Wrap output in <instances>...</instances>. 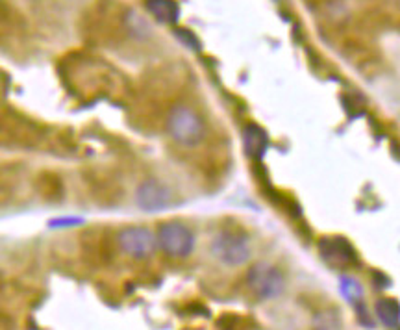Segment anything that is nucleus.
I'll return each instance as SVG.
<instances>
[{
    "mask_svg": "<svg viewBox=\"0 0 400 330\" xmlns=\"http://www.w3.org/2000/svg\"><path fill=\"white\" fill-rule=\"evenodd\" d=\"M247 284L259 299H276L282 295L283 288H286V278L278 267L271 266L267 262H259L250 267L249 275H247Z\"/></svg>",
    "mask_w": 400,
    "mask_h": 330,
    "instance_id": "f257e3e1",
    "label": "nucleus"
},
{
    "mask_svg": "<svg viewBox=\"0 0 400 330\" xmlns=\"http://www.w3.org/2000/svg\"><path fill=\"white\" fill-rule=\"evenodd\" d=\"M169 132L175 141L186 147H193L204 136V125L191 108L176 106L169 115Z\"/></svg>",
    "mask_w": 400,
    "mask_h": 330,
    "instance_id": "f03ea898",
    "label": "nucleus"
},
{
    "mask_svg": "<svg viewBox=\"0 0 400 330\" xmlns=\"http://www.w3.org/2000/svg\"><path fill=\"white\" fill-rule=\"evenodd\" d=\"M158 245L163 249V253L175 258L189 256L195 247V236L182 223H163L158 229Z\"/></svg>",
    "mask_w": 400,
    "mask_h": 330,
    "instance_id": "7ed1b4c3",
    "label": "nucleus"
},
{
    "mask_svg": "<svg viewBox=\"0 0 400 330\" xmlns=\"http://www.w3.org/2000/svg\"><path fill=\"white\" fill-rule=\"evenodd\" d=\"M211 251H213L215 258H219L220 262L232 267L243 266L250 256L247 238L243 234L230 232V230H225V232L215 236L213 243H211Z\"/></svg>",
    "mask_w": 400,
    "mask_h": 330,
    "instance_id": "20e7f679",
    "label": "nucleus"
},
{
    "mask_svg": "<svg viewBox=\"0 0 400 330\" xmlns=\"http://www.w3.org/2000/svg\"><path fill=\"white\" fill-rule=\"evenodd\" d=\"M319 254L334 269H347L358 263L356 249L343 236H327L319 241Z\"/></svg>",
    "mask_w": 400,
    "mask_h": 330,
    "instance_id": "39448f33",
    "label": "nucleus"
},
{
    "mask_svg": "<svg viewBox=\"0 0 400 330\" xmlns=\"http://www.w3.org/2000/svg\"><path fill=\"white\" fill-rule=\"evenodd\" d=\"M156 236L145 227H128L119 234V245L122 251L137 260L151 256L156 249Z\"/></svg>",
    "mask_w": 400,
    "mask_h": 330,
    "instance_id": "423d86ee",
    "label": "nucleus"
},
{
    "mask_svg": "<svg viewBox=\"0 0 400 330\" xmlns=\"http://www.w3.org/2000/svg\"><path fill=\"white\" fill-rule=\"evenodd\" d=\"M171 190L156 180H145L137 190V204L145 212H161L171 204Z\"/></svg>",
    "mask_w": 400,
    "mask_h": 330,
    "instance_id": "0eeeda50",
    "label": "nucleus"
},
{
    "mask_svg": "<svg viewBox=\"0 0 400 330\" xmlns=\"http://www.w3.org/2000/svg\"><path fill=\"white\" fill-rule=\"evenodd\" d=\"M243 145L245 152H247L252 160H261L269 149L267 132L261 127H258V125L250 123L243 130Z\"/></svg>",
    "mask_w": 400,
    "mask_h": 330,
    "instance_id": "6e6552de",
    "label": "nucleus"
},
{
    "mask_svg": "<svg viewBox=\"0 0 400 330\" xmlns=\"http://www.w3.org/2000/svg\"><path fill=\"white\" fill-rule=\"evenodd\" d=\"M376 317L387 329H396L400 325V302L393 297H382L375 305Z\"/></svg>",
    "mask_w": 400,
    "mask_h": 330,
    "instance_id": "1a4fd4ad",
    "label": "nucleus"
},
{
    "mask_svg": "<svg viewBox=\"0 0 400 330\" xmlns=\"http://www.w3.org/2000/svg\"><path fill=\"white\" fill-rule=\"evenodd\" d=\"M148 11H151L161 23H176L180 17V6L176 0H148Z\"/></svg>",
    "mask_w": 400,
    "mask_h": 330,
    "instance_id": "9d476101",
    "label": "nucleus"
},
{
    "mask_svg": "<svg viewBox=\"0 0 400 330\" xmlns=\"http://www.w3.org/2000/svg\"><path fill=\"white\" fill-rule=\"evenodd\" d=\"M339 290H341L343 297H345L352 306L363 302V288H361V284L354 277L343 275V277L339 278Z\"/></svg>",
    "mask_w": 400,
    "mask_h": 330,
    "instance_id": "9b49d317",
    "label": "nucleus"
},
{
    "mask_svg": "<svg viewBox=\"0 0 400 330\" xmlns=\"http://www.w3.org/2000/svg\"><path fill=\"white\" fill-rule=\"evenodd\" d=\"M240 317H235L234 314H223V316L217 319V326L219 330H234V326L237 325Z\"/></svg>",
    "mask_w": 400,
    "mask_h": 330,
    "instance_id": "f8f14e48",
    "label": "nucleus"
},
{
    "mask_svg": "<svg viewBox=\"0 0 400 330\" xmlns=\"http://www.w3.org/2000/svg\"><path fill=\"white\" fill-rule=\"evenodd\" d=\"M354 308H356L358 319H360L361 325L372 329V326H375V323H372V319H371V316H369V312H367L365 305H363V302H360V305H356V306H354Z\"/></svg>",
    "mask_w": 400,
    "mask_h": 330,
    "instance_id": "ddd939ff",
    "label": "nucleus"
},
{
    "mask_svg": "<svg viewBox=\"0 0 400 330\" xmlns=\"http://www.w3.org/2000/svg\"><path fill=\"white\" fill-rule=\"evenodd\" d=\"M178 35H180L184 43H189V45H193V49H199V47H196L199 43H196V39L191 35L189 30H178Z\"/></svg>",
    "mask_w": 400,
    "mask_h": 330,
    "instance_id": "4468645a",
    "label": "nucleus"
},
{
    "mask_svg": "<svg viewBox=\"0 0 400 330\" xmlns=\"http://www.w3.org/2000/svg\"><path fill=\"white\" fill-rule=\"evenodd\" d=\"M82 223V221H80V219H58V221H52V227H65V224H69V227H71V224H80Z\"/></svg>",
    "mask_w": 400,
    "mask_h": 330,
    "instance_id": "2eb2a0df",
    "label": "nucleus"
}]
</instances>
